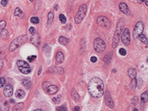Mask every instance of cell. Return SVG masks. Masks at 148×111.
Returning a JSON list of instances; mask_svg holds the SVG:
<instances>
[{
    "label": "cell",
    "instance_id": "cell-15",
    "mask_svg": "<svg viewBox=\"0 0 148 111\" xmlns=\"http://www.w3.org/2000/svg\"><path fill=\"white\" fill-rule=\"evenodd\" d=\"M46 91L48 94H51V95H52V94H55L58 92V87H57L56 85H50L48 88H47L46 90Z\"/></svg>",
    "mask_w": 148,
    "mask_h": 111
},
{
    "label": "cell",
    "instance_id": "cell-33",
    "mask_svg": "<svg viewBox=\"0 0 148 111\" xmlns=\"http://www.w3.org/2000/svg\"><path fill=\"white\" fill-rule=\"evenodd\" d=\"M5 79L3 77H0V88H3L5 87Z\"/></svg>",
    "mask_w": 148,
    "mask_h": 111
},
{
    "label": "cell",
    "instance_id": "cell-4",
    "mask_svg": "<svg viewBox=\"0 0 148 111\" xmlns=\"http://www.w3.org/2000/svg\"><path fill=\"white\" fill-rule=\"evenodd\" d=\"M87 12V6L85 4H83L79 7V10L77 12V14L75 16V22L77 24H79L81 22H83V20L85 18L86 14Z\"/></svg>",
    "mask_w": 148,
    "mask_h": 111
},
{
    "label": "cell",
    "instance_id": "cell-36",
    "mask_svg": "<svg viewBox=\"0 0 148 111\" xmlns=\"http://www.w3.org/2000/svg\"><path fill=\"white\" fill-rule=\"evenodd\" d=\"M37 58V56L36 55H31V56H29L27 57V60H29V62H33V61H34L35 59Z\"/></svg>",
    "mask_w": 148,
    "mask_h": 111
},
{
    "label": "cell",
    "instance_id": "cell-41",
    "mask_svg": "<svg viewBox=\"0 0 148 111\" xmlns=\"http://www.w3.org/2000/svg\"><path fill=\"white\" fill-rule=\"evenodd\" d=\"M8 3V0H2L1 2V4L3 7H6Z\"/></svg>",
    "mask_w": 148,
    "mask_h": 111
},
{
    "label": "cell",
    "instance_id": "cell-8",
    "mask_svg": "<svg viewBox=\"0 0 148 111\" xmlns=\"http://www.w3.org/2000/svg\"><path fill=\"white\" fill-rule=\"evenodd\" d=\"M121 41L125 46H129L130 42H131V38H130V31L128 28H125L123 31L122 34H121Z\"/></svg>",
    "mask_w": 148,
    "mask_h": 111
},
{
    "label": "cell",
    "instance_id": "cell-39",
    "mask_svg": "<svg viewBox=\"0 0 148 111\" xmlns=\"http://www.w3.org/2000/svg\"><path fill=\"white\" fill-rule=\"evenodd\" d=\"M29 33H31V34H34V33H36V29H34V27H30L29 29Z\"/></svg>",
    "mask_w": 148,
    "mask_h": 111
},
{
    "label": "cell",
    "instance_id": "cell-51",
    "mask_svg": "<svg viewBox=\"0 0 148 111\" xmlns=\"http://www.w3.org/2000/svg\"><path fill=\"white\" fill-rule=\"evenodd\" d=\"M29 1H30L31 2H33V0H29Z\"/></svg>",
    "mask_w": 148,
    "mask_h": 111
},
{
    "label": "cell",
    "instance_id": "cell-23",
    "mask_svg": "<svg viewBox=\"0 0 148 111\" xmlns=\"http://www.w3.org/2000/svg\"><path fill=\"white\" fill-rule=\"evenodd\" d=\"M22 84L27 89H29L31 87L32 83L28 79H24L22 81Z\"/></svg>",
    "mask_w": 148,
    "mask_h": 111
},
{
    "label": "cell",
    "instance_id": "cell-24",
    "mask_svg": "<svg viewBox=\"0 0 148 111\" xmlns=\"http://www.w3.org/2000/svg\"><path fill=\"white\" fill-rule=\"evenodd\" d=\"M1 37L2 39H7L9 37V32L7 29H3L1 32Z\"/></svg>",
    "mask_w": 148,
    "mask_h": 111
},
{
    "label": "cell",
    "instance_id": "cell-16",
    "mask_svg": "<svg viewBox=\"0 0 148 111\" xmlns=\"http://www.w3.org/2000/svg\"><path fill=\"white\" fill-rule=\"evenodd\" d=\"M56 62L58 64H61V63H63L64 60V54L61 51H58V53H57V55L55 57Z\"/></svg>",
    "mask_w": 148,
    "mask_h": 111
},
{
    "label": "cell",
    "instance_id": "cell-42",
    "mask_svg": "<svg viewBox=\"0 0 148 111\" xmlns=\"http://www.w3.org/2000/svg\"><path fill=\"white\" fill-rule=\"evenodd\" d=\"M90 60H91V62L92 63H96L97 62V58L96 57H94V56H93V57H92L91 58H90Z\"/></svg>",
    "mask_w": 148,
    "mask_h": 111
},
{
    "label": "cell",
    "instance_id": "cell-30",
    "mask_svg": "<svg viewBox=\"0 0 148 111\" xmlns=\"http://www.w3.org/2000/svg\"><path fill=\"white\" fill-rule=\"evenodd\" d=\"M61 95H58L57 97H55L53 98V101L56 104H58L60 102H61Z\"/></svg>",
    "mask_w": 148,
    "mask_h": 111
},
{
    "label": "cell",
    "instance_id": "cell-10",
    "mask_svg": "<svg viewBox=\"0 0 148 111\" xmlns=\"http://www.w3.org/2000/svg\"><path fill=\"white\" fill-rule=\"evenodd\" d=\"M3 94L7 97H10L13 94V88L10 85H6L3 90Z\"/></svg>",
    "mask_w": 148,
    "mask_h": 111
},
{
    "label": "cell",
    "instance_id": "cell-43",
    "mask_svg": "<svg viewBox=\"0 0 148 111\" xmlns=\"http://www.w3.org/2000/svg\"><path fill=\"white\" fill-rule=\"evenodd\" d=\"M3 61L2 59H0V73H1V70L3 67Z\"/></svg>",
    "mask_w": 148,
    "mask_h": 111
},
{
    "label": "cell",
    "instance_id": "cell-7",
    "mask_svg": "<svg viewBox=\"0 0 148 111\" xmlns=\"http://www.w3.org/2000/svg\"><path fill=\"white\" fill-rule=\"evenodd\" d=\"M96 22L100 26H101L103 28H105V29H109L111 26L110 21L107 17L103 16H99L97 18Z\"/></svg>",
    "mask_w": 148,
    "mask_h": 111
},
{
    "label": "cell",
    "instance_id": "cell-47",
    "mask_svg": "<svg viewBox=\"0 0 148 111\" xmlns=\"http://www.w3.org/2000/svg\"><path fill=\"white\" fill-rule=\"evenodd\" d=\"M54 9H55V10H58V5H55Z\"/></svg>",
    "mask_w": 148,
    "mask_h": 111
},
{
    "label": "cell",
    "instance_id": "cell-21",
    "mask_svg": "<svg viewBox=\"0 0 148 111\" xmlns=\"http://www.w3.org/2000/svg\"><path fill=\"white\" fill-rule=\"evenodd\" d=\"M58 42L61 44L65 46V45H67L69 43L70 40H69V39L66 38L64 36H60L59 39H58Z\"/></svg>",
    "mask_w": 148,
    "mask_h": 111
},
{
    "label": "cell",
    "instance_id": "cell-37",
    "mask_svg": "<svg viewBox=\"0 0 148 111\" xmlns=\"http://www.w3.org/2000/svg\"><path fill=\"white\" fill-rule=\"evenodd\" d=\"M50 85H51V83L49 82H43V84H42V87H43V88L46 90L47 88H48Z\"/></svg>",
    "mask_w": 148,
    "mask_h": 111
},
{
    "label": "cell",
    "instance_id": "cell-40",
    "mask_svg": "<svg viewBox=\"0 0 148 111\" xmlns=\"http://www.w3.org/2000/svg\"><path fill=\"white\" fill-rule=\"evenodd\" d=\"M57 111H67V108L64 106H59L57 108Z\"/></svg>",
    "mask_w": 148,
    "mask_h": 111
},
{
    "label": "cell",
    "instance_id": "cell-19",
    "mask_svg": "<svg viewBox=\"0 0 148 111\" xmlns=\"http://www.w3.org/2000/svg\"><path fill=\"white\" fill-rule=\"evenodd\" d=\"M15 96L18 99H22L25 96V93L22 90H18L16 92V93H15Z\"/></svg>",
    "mask_w": 148,
    "mask_h": 111
},
{
    "label": "cell",
    "instance_id": "cell-14",
    "mask_svg": "<svg viewBox=\"0 0 148 111\" xmlns=\"http://www.w3.org/2000/svg\"><path fill=\"white\" fill-rule=\"evenodd\" d=\"M0 109L1 111H9V105L6 100L2 99L0 100Z\"/></svg>",
    "mask_w": 148,
    "mask_h": 111
},
{
    "label": "cell",
    "instance_id": "cell-27",
    "mask_svg": "<svg viewBox=\"0 0 148 111\" xmlns=\"http://www.w3.org/2000/svg\"><path fill=\"white\" fill-rule=\"evenodd\" d=\"M137 39H138L139 40H140L141 42H142L143 43H146V44L148 43V39H147L146 36L143 34H142V33H141L140 34H139Z\"/></svg>",
    "mask_w": 148,
    "mask_h": 111
},
{
    "label": "cell",
    "instance_id": "cell-50",
    "mask_svg": "<svg viewBox=\"0 0 148 111\" xmlns=\"http://www.w3.org/2000/svg\"><path fill=\"white\" fill-rule=\"evenodd\" d=\"M42 111V109H36V110H34V111Z\"/></svg>",
    "mask_w": 148,
    "mask_h": 111
},
{
    "label": "cell",
    "instance_id": "cell-9",
    "mask_svg": "<svg viewBox=\"0 0 148 111\" xmlns=\"http://www.w3.org/2000/svg\"><path fill=\"white\" fill-rule=\"evenodd\" d=\"M143 31V22L140 21V22H138L136 23L134 27V29L133 31V37L134 39H137L138 36L139 34H140Z\"/></svg>",
    "mask_w": 148,
    "mask_h": 111
},
{
    "label": "cell",
    "instance_id": "cell-28",
    "mask_svg": "<svg viewBox=\"0 0 148 111\" xmlns=\"http://www.w3.org/2000/svg\"><path fill=\"white\" fill-rule=\"evenodd\" d=\"M136 78H134V79H132V81H131V84H130V88L132 90H134L135 88H136Z\"/></svg>",
    "mask_w": 148,
    "mask_h": 111
},
{
    "label": "cell",
    "instance_id": "cell-32",
    "mask_svg": "<svg viewBox=\"0 0 148 111\" xmlns=\"http://www.w3.org/2000/svg\"><path fill=\"white\" fill-rule=\"evenodd\" d=\"M40 22L39 20V18L38 17H32L31 18V22L32 24H38Z\"/></svg>",
    "mask_w": 148,
    "mask_h": 111
},
{
    "label": "cell",
    "instance_id": "cell-13",
    "mask_svg": "<svg viewBox=\"0 0 148 111\" xmlns=\"http://www.w3.org/2000/svg\"><path fill=\"white\" fill-rule=\"evenodd\" d=\"M105 103L107 106L110 107V109H113L114 107V101H112L111 98V96L109 92H107L106 95H105Z\"/></svg>",
    "mask_w": 148,
    "mask_h": 111
},
{
    "label": "cell",
    "instance_id": "cell-29",
    "mask_svg": "<svg viewBox=\"0 0 148 111\" xmlns=\"http://www.w3.org/2000/svg\"><path fill=\"white\" fill-rule=\"evenodd\" d=\"M59 19H60V22L62 24H66V18L62 14H61L59 15Z\"/></svg>",
    "mask_w": 148,
    "mask_h": 111
},
{
    "label": "cell",
    "instance_id": "cell-2",
    "mask_svg": "<svg viewBox=\"0 0 148 111\" xmlns=\"http://www.w3.org/2000/svg\"><path fill=\"white\" fill-rule=\"evenodd\" d=\"M124 25H125V20L123 18H121L117 24L116 29L114 38H113V41H112V48H116L118 45L121 32L123 31Z\"/></svg>",
    "mask_w": 148,
    "mask_h": 111
},
{
    "label": "cell",
    "instance_id": "cell-34",
    "mask_svg": "<svg viewBox=\"0 0 148 111\" xmlns=\"http://www.w3.org/2000/svg\"><path fill=\"white\" fill-rule=\"evenodd\" d=\"M5 26H6V22L5 20H1L0 22V30L5 29Z\"/></svg>",
    "mask_w": 148,
    "mask_h": 111
},
{
    "label": "cell",
    "instance_id": "cell-12",
    "mask_svg": "<svg viewBox=\"0 0 148 111\" xmlns=\"http://www.w3.org/2000/svg\"><path fill=\"white\" fill-rule=\"evenodd\" d=\"M31 42L35 46H38L40 43V36L37 33L33 34L32 36L31 37Z\"/></svg>",
    "mask_w": 148,
    "mask_h": 111
},
{
    "label": "cell",
    "instance_id": "cell-20",
    "mask_svg": "<svg viewBox=\"0 0 148 111\" xmlns=\"http://www.w3.org/2000/svg\"><path fill=\"white\" fill-rule=\"evenodd\" d=\"M128 75H129V77L131 78V79H134V78H136V72L135 69L134 68H129L128 70Z\"/></svg>",
    "mask_w": 148,
    "mask_h": 111
},
{
    "label": "cell",
    "instance_id": "cell-3",
    "mask_svg": "<svg viewBox=\"0 0 148 111\" xmlns=\"http://www.w3.org/2000/svg\"><path fill=\"white\" fill-rule=\"evenodd\" d=\"M27 41V35H22L17 37L13 41L10 43L9 46V51H14L16 50L18 48H19L23 44H24Z\"/></svg>",
    "mask_w": 148,
    "mask_h": 111
},
{
    "label": "cell",
    "instance_id": "cell-17",
    "mask_svg": "<svg viewBox=\"0 0 148 111\" xmlns=\"http://www.w3.org/2000/svg\"><path fill=\"white\" fill-rule=\"evenodd\" d=\"M71 95H72V97L73 98V99L75 101H79V99H80V96L78 94L77 91L75 90L74 88L72 89V92H71Z\"/></svg>",
    "mask_w": 148,
    "mask_h": 111
},
{
    "label": "cell",
    "instance_id": "cell-25",
    "mask_svg": "<svg viewBox=\"0 0 148 111\" xmlns=\"http://www.w3.org/2000/svg\"><path fill=\"white\" fill-rule=\"evenodd\" d=\"M48 25H49L51 24V23L53 22L54 19V14L53 12H49L48 13Z\"/></svg>",
    "mask_w": 148,
    "mask_h": 111
},
{
    "label": "cell",
    "instance_id": "cell-1",
    "mask_svg": "<svg viewBox=\"0 0 148 111\" xmlns=\"http://www.w3.org/2000/svg\"><path fill=\"white\" fill-rule=\"evenodd\" d=\"M88 90L94 97L100 98L104 93V84L100 78L93 77L88 85Z\"/></svg>",
    "mask_w": 148,
    "mask_h": 111
},
{
    "label": "cell",
    "instance_id": "cell-52",
    "mask_svg": "<svg viewBox=\"0 0 148 111\" xmlns=\"http://www.w3.org/2000/svg\"><path fill=\"white\" fill-rule=\"evenodd\" d=\"M70 1H73V0H70Z\"/></svg>",
    "mask_w": 148,
    "mask_h": 111
},
{
    "label": "cell",
    "instance_id": "cell-11",
    "mask_svg": "<svg viewBox=\"0 0 148 111\" xmlns=\"http://www.w3.org/2000/svg\"><path fill=\"white\" fill-rule=\"evenodd\" d=\"M119 9L122 13H124L125 14L129 15L130 14V10L129 9L128 5H127L125 3H120L119 5Z\"/></svg>",
    "mask_w": 148,
    "mask_h": 111
},
{
    "label": "cell",
    "instance_id": "cell-26",
    "mask_svg": "<svg viewBox=\"0 0 148 111\" xmlns=\"http://www.w3.org/2000/svg\"><path fill=\"white\" fill-rule=\"evenodd\" d=\"M148 91H146V92H143V94H142V96H141V101H142V103H145L148 101Z\"/></svg>",
    "mask_w": 148,
    "mask_h": 111
},
{
    "label": "cell",
    "instance_id": "cell-49",
    "mask_svg": "<svg viewBox=\"0 0 148 111\" xmlns=\"http://www.w3.org/2000/svg\"><path fill=\"white\" fill-rule=\"evenodd\" d=\"M145 2H146V6H148V1H146Z\"/></svg>",
    "mask_w": 148,
    "mask_h": 111
},
{
    "label": "cell",
    "instance_id": "cell-31",
    "mask_svg": "<svg viewBox=\"0 0 148 111\" xmlns=\"http://www.w3.org/2000/svg\"><path fill=\"white\" fill-rule=\"evenodd\" d=\"M21 14H22V11L19 7H16L14 10V16H20Z\"/></svg>",
    "mask_w": 148,
    "mask_h": 111
},
{
    "label": "cell",
    "instance_id": "cell-35",
    "mask_svg": "<svg viewBox=\"0 0 148 111\" xmlns=\"http://www.w3.org/2000/svg\"><path fill=\"white\" fill-rule=\"evenodd\" d=\"M119 54L122 56H125L127 54V51L124 48H120L119 50Z\"/></svg>",
    "mask_w": 148,
    "mask_h": 111
},
{
    "label": "cell",
    "instance_id": "cell-38",
    "mask_svg": "<svg viewBox=\"0 0 148 111\" xmlns=\"http://www.w3.org/2000/svg\"><path fill=\"white\" fill-rule=\"evenodd\" d=\"M138 97H134L132 99V104L134 105H136L137 103H138Z\"/></svg>",
    "mask_w": 148,
    "mask_h": 111
},
{
    "label": "cell",
    "instance_id": "cell-44",
    "mask_svg": "<svg viewBox=\"0 0 148 111\" xmlns=\"http://www.w3.org/2000/svg\"><path fill=\"white\" fill-rule=\"evenodd\" d=\"M73 110H74V111H79L80 110V108L79 106H75Z\"/></svg>",
    "mask_w": 148,
    "mask_h": 111
},
{
    "label": "cell",
    "instance_id": "cell-46",
    "mask_svg": "<svg viewBox=\"0 0 148 111\" xmlns=\"http://www.w3.org/2000/svg\"><path fill=\"white\" fill-rule=\"evenodd\" d=\"M137 1H138L139 3H142L145 1V0H137Z\"/></svg>",
    "mask_w": 148,
    "mask_h": 111
},
{
    "label": "cell",
    "instance_id": "cell-48",
    "mask_svg": "<svg viewBox=\"0 0 148 111\" xmlns=\"http://www.w3.org/2000/svg\"><path fill=\"white\" fill-rule=\"evenodd\" d=\"M10 103H15L14 100V99H10Z\"/></svg>",
    "mask_w": 148,
    "mask_h": 111
},
{
    "label": "cell",
    "instance_id": "cell-18",
    "mask_svg": "<svg viewBox=\"0 0 148 111\" xmlns=\"http://www.w3.org/2000/svg\"><path fill=\"white\" fill-rule=\"evenodd\" d=\"M112 51H110L109 53H108L104 57V63L105 64H109L110 62V60H111L112 58Z\"/></svg>",
    "mask_w": 148,
    "mask_h": 111
},
{
    "label": "cell",
    "instance_id": "cell-45",
    "mask_svg": "<svg viewBox=\"0 0 148 111\" xmlns=\"http://www.w3.org/2000/svg\"><path fill=\"white\" fill-rule=\"evenodd\" d=\"M42 69V67H40V68H39V70H38V75H40V73H41Z\"/></svg>",
    "mask_w": 148,
    "mask_h": 111
},
{
    "label": "cell",
    "instance_id": "cell-5",
    "mask_svg": "<svg viewBox=\"0 0 148 111\" xmlns=\"http://www.w3.org/2000/svg\"><path fill=\"white\" fill-rule=\"evenodd\" d=\"M94 48L97 53H103L106 49V43L103 40L97 38L94 42Z\"/></svg>",
    "mask_w": 148,
    "mask_h": 111
},
{
    "label": "cell",
    "instance_id": "cell-22",
    "mask_svg": "<svg viewBox=\"0 0 148 111\" xmlns=\"http://www.w3.org/2000/svg\"><path fill=\"white\" fill-rule=\"evenodd\" d=\"M25 105L24 103H18L14 106V107L13 108V111H22L24 109Z\"/></svg>",
    "mask_w": 148,
    "mask_h": 111
},
{
    "label": "cell",
    "instance_id": "cell-6",
    "mask_svg": "<svg viewBox=\"0 0 148 111\" xmlns=\"http://www.w3.org/2000/svg\"><path fill=\"white\" fill-rule=\"evenodd\" d=\"M16 64H17L20 72H22L24 74H29V73H31V69L29 64L24 60H18Z\"/></svg>",
    "mask_w": 148,
    "mask_h": 111
}]
</instances>
